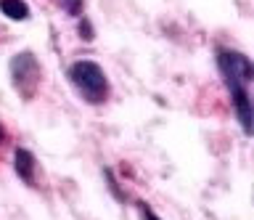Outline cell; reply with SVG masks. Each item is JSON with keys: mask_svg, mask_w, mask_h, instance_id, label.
Instances as JSON below:
<instances>
[{"mask_svg": "<svg viewBox=\"0 0 254 220\" xmlns=\"http://www.w3.org/2000/svg\"><path fill=\"white\" fill-rule=\"evenodd\" d=\"M217 69L222 74V82L230 93L233 101V112L236 120L241 125L244 136H252V96H249V85L254 77V67L249 56H244L241 51L233 48H220L217 51Z\"/></svg>", "mask_w": 254, "mask_h": 220, "instance_id": "obj_1", "label": "cell"}, {"mask_svg": "<svg viewBox=\"0 0 254 220\" xmlns=\"http://www.w3.org/2000/svg\"><path fill=\"white\" fill-rule=\"evenodd\" d=\"M13 170L27 186H35V180H37V159H35V154H32L29 148H16Z\"/></svg>", "mask_w": 254, "mask_h": 220, "instance_id": "obj_4", "label": "cell"}, {"mask_svg": "<svg viewBox=\"0 0 254 220\" xmlns=\"http://www.w3.org/2000/svg\"><path fill=\"white\" fill-rule=\"evenodd\" d=\"M103 178H106V183H109V188H111V194H114L119 202H125L127 196L119 191V186H117V180H114V172H111V170H103Z\"/></svg>", "mask_w": 254, "mask_h": 220, "instance_id": "obj_8", "label": "cell"}, {"mask_svg": "<svg viewBox=\"0 0 254 220\" xmlns=\"http://www.w3.org/2000/svg\"><path fill=\"white\" fill-rule=\"evenodd\" d=\"M0 11H3L8 19H13V21L29 19V5L21 3V0H0Z\"/></svg>", "mask_w": 254, "mask_h": 220, "instance_id": "obj_5", "label": "cell"}, {"mask_svg": "<svg viewBox=\"0 0 254 220\" xmlns=\"http://www.w3.org/2000/svg\"><path fill=\"white\" fill-rule=\"evenodd\" d=\"M79 37H82L85 43H93L95 40V29H93V24L87 19H82L79 16Z\"/></svg>", "mask_w": 254, "mask_h": 220, "instance_id": "obj_7", "label": "cell"}, {"mask_svg": "<svg viewBox=\"0 0 254 220\" xmlns=\"http://www.w3.org/2000/svg\"><path fill=\"white\" fill-rule=\"evenodd\" d=\"M61 5H64V11H66L69 16L79 19V16H82V5H85V0H61Z\"/></svg>", "mask_w": 254, "mask_h": 220, "instance_id": "obj_6", "label": "cell"}, {"mask_svg": "<svg viewBox=\"0 0 254 220\" xmlns=\"http://www.w3.org/2000/svg\"><path fill=\"white\" fill-rule=\"evenodd\" d=\"M0 138H3V128H0Z\"/></svg>", "mask_w": 254, "mask_h": 220, "instance_id": "obj_10", "label": "cell"}, {"mask_svg": "<svg viewBox=\"0 0 254 220\" xmlns=\"http://www.w3.org/2000/svg\"><path fill=\"white\" fill-rule=\"evenodd\" d=\"M69 82L74 85V90L79 93V98L87 101V104L98 106V104H106L109 98V77L103 72L101 64H95L90 59H82V61H74V64L69 67Z\"/></svg>", "mask_w": 254, "mask_h": 220, "instance_id": "obj_2", "label": "cell"}, {"mask_svg": "<svg viewBox=\"0 0 254 220\" xmlns=\"http://www.w3.org/2000/svg\"><path fill=\"white\" fill-rule=\"evenodd\" d=\"M11 82L21 98H35L37 85H40V64L35 53L24 51L11 59Z\"/></svg>", "mask_w": 254, "mask_h": 220, "instance_id": "obj_3", "label": "cell"}, {"mask_svg": "<svg viewBox=\"0 0 254 220\" xmlns=\"http://www.w3.org/2000/svg\"><path fill=\"white\" fill-rule=\"evenodd\" d=\"M138 210H140V218H143V220H162V218H159L154 210L148 207V204H143V202L138 204Z\"/></svg>", "mask_w": 254, "mask_h": 220, "instance_id": "obj_9", "label": "cell"}]
</instances>
